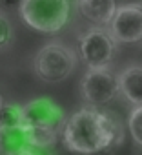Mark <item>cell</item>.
I'll use <instances>...</instances> for the list:
<instances>
[{
    "mask_svg": "<svg viewBox=\"0 0 142 155\" xmlns=\"http://www.w3.org/2000/svg\"><path fill=\"white\" fill-rule=\"evenodd\" d=\"M64 144L77 153H98L122 139L118 122L97 108H82L66 119L62 128Z\"/></svg>",
    "mask_w": 142,
    "mask_h": 155,
    "instance_id": "cell-1",
    "label": "cell"
},
{
    "mask_svg": "<svg viewBox=\"0 0 142 155\" xmlns=\"http://www.w3.org/2000/svg\"><path fill=\"white\" fill-rule=\"evenodd\" d=\"M22 20L40 33H56L69 20V0H24Z\"/></svg>",
    "mask_w": 142,
    "mask_h": 155,
    "instance_id": "cell-2",
    "label": "cell"
},
{
    "mask_svg": "<svg viewBox=\"0 0 142 155\" xmlns=\"http://www.w3.org/2000/svg\"><path fill=\"white\" fill-rule=\"evenodd\" d=\"M77 68V55L75 51L60 44L51 42L38 49L35 57V71L42 81L47 82H60L66 81L67 77Z\"/></svg>",
    "mask_w": 142,
    "mask_h": 155,
    "instance_id": "cell-3",
    "label": "cell"
},
{
    "mask_svg": "<svg viewBox=\"0 0 142 155\" xmlns=\"http://www.w3.org/2000/svg\"><path fill=\"white\" fill-rule=\"evenodd\" d=\"M80 95L91 106H104L118 95V77L108 68H88L80 81Z\"/></svg>",
    "mask_w": 142,
    "mask_h": 155,
    "instance_id": "cell-4",
    "label": "cell"
},
{
    "mask_svg": "<svg viewBox=\"0 0 142 155\" xmlns=\"http://www.w3.org/2000/svg\"><path fill=\"white\" fill-rule=\"evenodd\" d=\"M108 33L115 42L120 44H135L142 40V8L137 4H126L115 9Z\"/></svg>",
    "mask_w": 142,
    "mask_h": 155,
    "instance_id": "cell-5",
    "label": "cell"
},
{
    "mask_svg": "<svg viewBox=\"0 0 142 155\" xmlns=\"http://www.w3.org/2000/svg\"><path fill=\"white\" fill-rule=\"evenodd\" d=\"M79 51L88 68L109 66L115 53V40L104 29H91L79 38Z\"/></svg>",
    "mask_w": 142,
    "mask_h": 155,
    "instance_id": "cell-6",
    "label": "cell"
},
{
    "mask_svg": "<svg viewBox=\"0 0 142 155\" xmlns=\"http://www.w3.org/2000/svg\"><path fill=\"white\" fill-rule=\"evenodd\" d=\"M24 108V122L35 130H47L58 133L64 128L66 113L49 99H33Z\"/></svg>",
    "mask_w": 142,
    "mask_h": 155,
    "instance_id": "cell-7",
    "label": "cell"
},
{
    "mask_svg": "<svg viewBox=\"0 0 142 155\" xmlns=\"http://www.w3.org/2000/svg\"><path fill=\"white\" fill-rule=\"evenodd\" d=\"M33 131L24 122L18 126H0V153L6 155H26L35 153Z\"/></svg>",
    "mask_w": 142,
    "mask_h": 155,
    "instance_id": "cell-8",
    "label": "cell"
},
{
    "mask_svg": "<svg viewBox=\"0 0 142 155\" xmlns=\"http://www.w3.org/2000/svg\"><path fill=\"white\" fill-rule=\"evenodd\" d=\"M79 13L95 26H108L115 9V0H77Z\"/></svg>",
    "mask_w": 142,
    "mask_h": 155,
    "instance_id": "cell-9",
    "label": "cell"
},
{
    "mask_svg": "<svg viewBox=\"0 0 142 155\" xmlns=\"http://www.w3.org/2000/svg\"><path fill=\"white\" fill-rule=\"evenodd\" d=\"M118 93L133 106L142 104V66H127L120 71Z\"/></svg>",
    "mask_w": 142,
    "mask_h": 155,
    "instance_id": "cell-10",
    "label": "cell"
},
{
    "mask_svg": "<svg viewBox=\"0 0 142 155\" xmlns=\"http://www.w3.org/2000/svg\"><path fill=\"white\" fill-rule=\"evenodd\" d=\"M24 124V108L17 104H2L0 108V126Z\"/></svg>",
    "mask_w": 142,
    "mask_h": 155,
    "instance_id": "cell-11",
    "label": "cell"
},
{
    "mask_svg": "<svg viewBox=\"0 0 142 155\" xmlns=\"http://www.w3.org/2000/svg\"><path fill=\"white\" fill-rule=\"evenodd\" d=\"M127 128H129L131 139L138 146H142V104H138L131 110L129 119H127Z\"/></svg>",
    "mask_w": 142,
    "mask_h": 155,
    "instance_id": "cell-12",
    "label": "cell"
},
{
    "mask_svg": "<svg viewBox=\"0 0 142 155\" xmlns=\"http://www.w3.org/2000/svg\"><path fill=\"white\" fill-rule=\"evenodd\" d=\"M11 40V24L4 13H0V49L6 48Z\"/></svg>",
    "mask_w": 142,
    "mask_h": 155,
    "instance_id": "cell-13",
    "label": "cell"
},
{
    "mask_svg": "<svg viewBox=\"0 0 142 155\" xmlns=\"http://www.w3.org/2000/svg\"><path fill=\"white\" fill-rule=\"evenodd\" d=\"M24 0H0V6L6 9H13V8H20V4Z\"/></svg>",
    "mask_w": 142,
    "mask_h": 155,
    "instance_id": "cell-14",
    "label": "cell"
},
{
    "mask_svg": "<svg viewBox=\"0 0 142 155\" xmlns=\"http://www.w3.org/2000/svg\"><path fill=\"white\" fill-rule=\"evenodd\" d=\"M2 104H4V99H2V93H0V108H2Z\"/></svg>",
    "mask_w": 142,
    "mask_h": 155,
    "instance_id": "cell-15",
    "label": "cell"
}]
</instances>
